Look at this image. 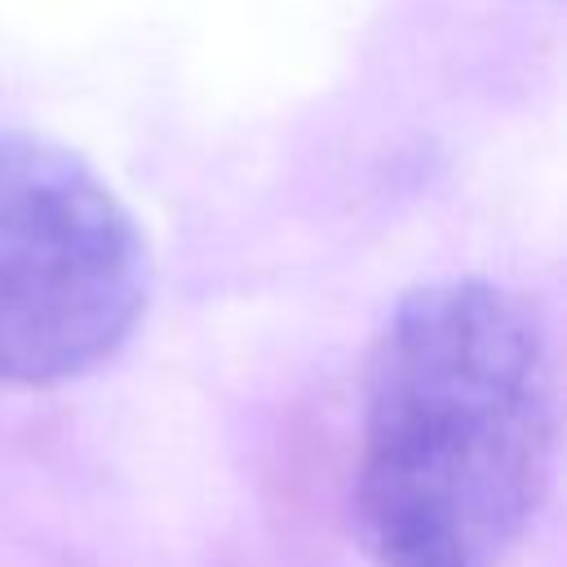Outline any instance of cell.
Masks as SVG:
<instances>
[{
    "mask_svg": "<svg viewBox=\"0 0 567 567\" xmlns=\"http://www.w3.org/2000/svg\"><path fill=\"white\" fill-rule=\"evenodd\" d=\"M540 315L496 279H434L385 319L363 381L354 518L377 567H505L554 474Z\"/></svg>",
    "mask_w": 567,
    "mask_h": 567,
    "instance_id": "1",
    "label": "cell"
},
{
    "mask_svg": "<svg viewBox=\"0 0 567 567\" xmlns=\"http://www.w3.org/2000/svg\"><path fill=\"white\" fill-rule=\"evenodd\" d=\"M133 208L71 146L0 133V385H62L111 363L151 306Z\"/></svg>",
    "mask_w": 567,
    "mask_h": 567,
    "instance_id": "2",
    "label": "cell"
}]
</instances>
